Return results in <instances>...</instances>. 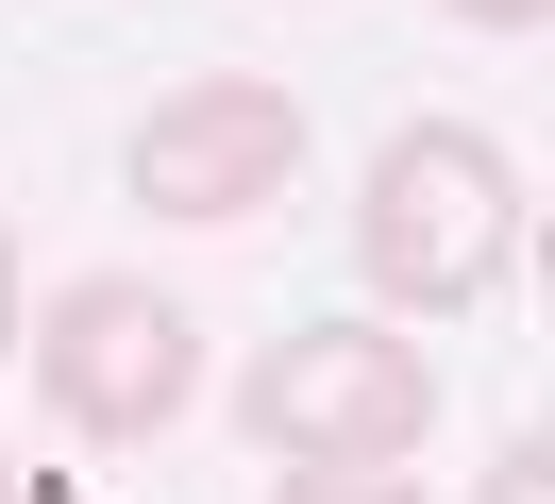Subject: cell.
<instances>
[{"mask_svg": "<svg viewBox=\"0 0 555 504\" xmlns=\"http://www.w3.org/2000/svg\"><path fill=\"white\" fill-rule=\"evenodd\" d=\"M521 219L539 202L472 118H404L371 152V185H353V286L387 320H472V302L521 286Z\"/></svg>", "mask_w": 555, "mask_h": 504, "instance_id": "obj_1", "label": "cell"}, {"mask_svg": "<svg viewBox=\"0 0 555 504\" xmlns=\"http://www.w3.org/2000/svg\"><path fill=\"white\" fill-rule=\"evenodd\" d=\"M421 421H438V370L404 320H286L236 370V437L270 470H404Z\"/></svg>", "mask_w": 555, "mask_h": 504, "instance_id": "obj_2", "label": "cell"}, {"mask_svg": "<svg viewBox=\"0 0 555 504\" xmlns=\"http://www.w3.org/2000/svg\"><path fill=\"white\" fill-rule=\"evenodd\" d=\"M17 353H35V403L85 437V454H152V437L203 403V320H185L152 269H85V286H51L35 320H17Z\"/></svg>", "mask_w": 555, "mask_h": 504, "instance_id": "obj_3", "label": "cell"}, {"mask_svg": "<svg viewBox=\"0 0 555 504\" xmlns=\"http://www.w3.org/2000/svg\"><path fill=\"white\" fill-rule=\"evenodd\" d=\"M118 185H135V219H169V235L270 219V202L304 185V101H286L270 67H203V85H169L135 134H118Z\"/></svg>", "mask_w": 555, "mask_h": 504, "instance_id": "obj_4", "label": "cell"}, {"mask_svg": "<svg viewBox=\"0 0 555 504\" xmlns=\"http://www.w3.org/2000/svg\"><path fill=\"white\" fill-rule=\"evenodd\" d=\"M270 504H421V488H404V470H286Z\"/></svg>", "mask_w": 555, "mask_h": 504, "instance_id": "obj_5", "label": "cell"}, {"mask_svg": "<svg viewBox=\"0 0 555 504\" xmlns=\"http://www.w3.org/2000/svg\"><path fill=\"white\" fill-rule=\"evenodd\" d=\"M488 504H555V437H505L488 454Z\"/></svg>", "mask_w": 555, "mask_h": 504, "instance_id": "obj_6", "label": "cell"}, {"mask_svg": "<svg viewBox=\"0 0 555 504\" xmlns=\"http://www.w3.org/2000/svg\"><path fill=\"white\" fill-rule=\"evenodd\" d=\"M17 320H35V269H17V219H0V370H17Z\"/></svg>", "mask_w": 555, "mask_h": 504, "instance_id": "obj_7", "label": "cell"}, {"mask_svg": "<svg viewBox=\"0 0 555 504\" xmlns=\"http://www.w3.org/2000/svg\"><path fill=\"white\" fill-rule=\"evenodd\" d=\"M454 17H472V34H539L555 0H454Z\"/></svg>", "mask_w": 555, "mask_h": 504, "instance_id": "obj_8", "label": "cell"}, {"mask_svg": "<svg viewBox=\"0 0 555 504\" xmlns=\"http://www.w3.org/2000/svg\"><path fill=\"white\" fill-rule=\"evenodd\" d=\"M0 504H17V454H0Z\"/></svg>", "mask_w": 555, "mask_h": 504, "instance_id": "obj_9", "label": "cell"}]
</instances>
